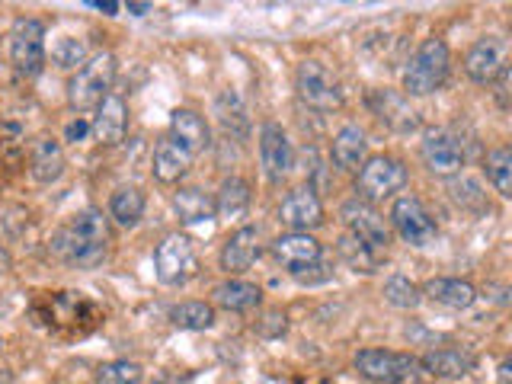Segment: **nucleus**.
Here are the masks:
<instances>
[{
    "instance_id": "obj_12",
    "label": "nucleus",
    "mask_w": 512,
    "mask_h": 384,
    "mask_svg": "<svg viewBox=\"0 0 512 384\" xmlns=\"http://www.w3.org/2000/svg\"><path fill=\"white\" fill-rule=\"evenodd\" d=\"M340 218L346 224V234H352L356 240H362L365 247H372L375 253H388L391 247V228L384 215L375 205H368L362 199H349L340 208Z\"/></svg>"
},
{
    "instance_id": "obj_39",
    "label": "nucleus",
    "mask_w": 512,
    "mask_h": 384,
    "mask_svg": "<svg viewBox=\"0 0 512 384\" xmlns=\"http://www.w3.org/2000/svg\"><path fill=\"white\" fill-rule=\"evenodd\" d=\"M128 10H135V13L141 16V13H148V10H151V4H128Z\"/></svg>"
},
{
    "instance_id": "obj_9",
    "label": "nucleus",
    "mask_w": 512,
    "mask_h": 384,
    "mask_svg": "<svg viewBox=\"0 0 512 384\" xmlns=\"http://www.w3.org/2000/svg\"><path fill=\"white\" fill-rule=\"evenodd\" d=\"M420 160L429 176L452 180V176H461L468 154H464V144L452 128H426L420 141Z\"/></svg>"
},
{
    "instance_id": "obj_10",
    "label": "nucleus",
    "mask_w": 512,
    "mask_h": 384,
    "mask_svg": "<svg viewBox=\"0 0 512 384\" xmlns=\"http://www.w3.org/2000/svg\"><path fill=\"white\" fill-rule=\"evenodd\" d=\"M388 221H391L388 228L410 247H429V244H436V237H439L436 218L429 215V208L423 205V199L410 196V192H407V196H397L391 202Z\"/></svg>"
},
{
    "instance_id": "obj_26",
    "label": "nucleus",
    "mask_w": 512,
    "mask_h": 384,
    "mask_svg": "<svg viewBox=\"0 0 512 384\" xmlns=\"http://www.w3.org/2000/svg\"><path fill=\"white\" fill-rule=\"evenodd\" d=\"M420 292H423V298L442 304V308H452V311H468L477 301V288L468 279H458V276H436V279H429Z\"/></svg>"
},
{
    "instance_id": "obj_21",
    "label": "nucleus",
    "mask_w": 512,
    "mask_h": 384,
    "mask_svg": "<svg viewBox=\"0 0 512 384\" xmlns=\"http://www.w3.org/2000/svg\"><path fill=\"white\" fill-rule=\"evenodd\" d=\"M368 109H372L384 125L394 128V132H400V135L416 132V128H420V116H416V109L407 103L404 93L372 90V93H368Z\"/></svg>"
},
{
    "instance_id": "obj_18",
    "label": "nucleus",
    "mask_w": 512,
    "mask_h": 384,
    "mask_svg": "<svg viewBox=\"0 0 512 384\" xmlns=\"http://www.w3.org/2000/svg\"><path fill=\"white\" fill-rule=\"evenodd\" d=\"M186 154L199 157L205 154L208 148H212V125H208V119L202 116L199 109H173L170 116V135Z\"/></svg>"
},
{
    "instance_id": "obj_3",
    "label": "nucleus",
    "mask_w": 512,
    "mask_h": 384,
    "mask_svg": "<svg viewBox=\"0 0 512 384\" xmlns=\"http://www.w3.org/2000/svg\"><path fill=\"white\" fill-rule=\"evenodd\" d=\"M7 58L20 80H32L45 71V23L36 16H16L7 32Z\"/></svg>"
},
{
    "instance_id": "obj_16",
    "label": "nucleus",
    "mask_w": 512,
    "mask_h": 384,
    "mask_svg": "<svg viewBox=\"0 0 512 384\" xmlns=\"http://www.w3.org/2000/svg\"><path fill=\"white\" fill-rule=\"evenodd\" d=\"M260 256V228L256 224H240L231 237L224 240V247L218 253V266L228 272V276H244V272L256 263Z\"/></svg>"
},
{
    "instance_id": "obj_33",
    "label": "nucleus",
    "mask_w": 512,
    "mask_h": 384,
    "mask_svg": "<svg viewBox=\"0 0 512 384\" xmlns=\"http://www.w3.org/2000/svg\"><path fill=\"white\" fill-rule=\"evenodd\" d=\"M448 196H452L461 208H468V212H490V202L484 196V189H480L477 180L471 176H452V186H448Z\"/></svg>"
},
{
    "instance_id": "obj_24",
    "label": "nucleus",
    "mask_w": 512,
    "mask_h": 384,
    "mask_svg": "<svg viewBox=\"0 0 512 384\" xmlns=\"http://www.w3.org/2000/svg\"><path fill=\"white\" fill-rule=\"evenodd\" d=\"M192 154H186L180 144H176L173 138H160L154 144V154H151V173H154V180L157 183H164V186H176L183 180V176L192 170Z\"/></svg>"
},
{
    "instance_id": "obj_7",
    "label": "nucleus",
    "mask_w": 512,
    "mask_h": 384,
    "mask_svg": "<svg viewBox=\"0 0 512 384\" xmlns=\"http://www.w3.org/2000/svg\"><path fill=\"white\" fill-rule=\"evenodd\" d=\"M356 372L372 384H413L420 372V359L397 349H359L352 356Z\"/></svg>"
},
{
    "instance_id": "obj_6",
    "label": "nucleus",
    "mask_w": 512,
    "mask_h": 384,
    "mask_svg": "<svg viewBox=\"0 0 512 384\" xmlns=\"http://www.w3.org/2000/svg\"><path fill=\"white\" fill-rule=\"evenodd\" d=\"M295 90H298V100L314 112H333V109H340L346 100L340 77H336L327 64H320L317 58H304L298 64Z\"/></svg>"
},
{
    "instance_id": "obj_11",
    "label": "nucleus",
    "mask_w": 512,
    "mask_h": 384,
    "mask_svg": "<svg viewBox=\"0 0 512 384\" xmlns=\"http://www.w3.org/2000/svg\"><path fill=\"white\" fill-rule=\"evenodd\" d=\"M256 151H260V167L269 183H285L288 173L295 167V148L292 138L279 122H263L260 135H256Z\"/></svg>"
},
{
    "instance_id": "obj_23",
    "label": "nucleus",
    "mask_w": 512,
    "mask_h": 384,
    "mask_svg": "<svg viewBox=\"0 0 512 384\" xmlns=\"http://www.w3.org/2000/svg\"><path fill=\"white\" fill-rule=\"evenodd\" d=\"M215 218L224 224H240L250 212V202H253V192L250 183L244 176H224L218 192H215Z\"/></svg>"
},
{
    "instance_id": "obj_27",
    "label": "nucleus",
    "mask_w": 512,
    "mask_h": 384,
    "mask_svg": "<svg viewBox=\"0 0 512 384\" xmlns=\"http://www.w3.org/2000/svg\"><path fill=\"white\" fill-rule=\"evenodd\" d=\"M144 208H148V199H144V192L138 186H119L109 196L106 218L128 231V228H138V224H141Z\"/></svg>"
},
{
    "instance_id": "obj_30",
    "label": "nucleus",
    "mask_w": 512,
    "mask_h": 384,
    "mask_svg": "<svg viewBox=\"0 0 512 384\" xmlns=\"http://www.w3.org/2000/svg\"><path fill=\"white\" fill-rule=\"evenodd\" d=\"M381 295H384V301H388L391 308H397V311H416V308L423 304L420 285H416L410 276H404V272H394V276L384 279Z\"/></svg>"
},
{
    "instance_id": "obj_22",
    "label": "nucleus",
    "mask_w": 512,
    "mask_h": 384,
    "mask_svg": "<svg viewBox=\"0 0 512 384\" xmlns=\"http://www.w3.org/2000/svg\"><path fill=\"white\" fill-rule=\"evenodd\" d=\"M330 157H333V164L340 167L343 173H359V167L368 160V135H365V128L356 125V122H346L340 132L333 135Z\"/></svg>"
},
{
    "instance_id": "obj_28",
    "label": "nucleus",
    "mask_w": 512,
    "mask_h": 384,
    "mask_svg": "<svg viewBox=\"0 0 512 384\" xmlns=\"http://www.w3.org/2000/svg\"><path fill=\"white\" fill-rule=\"evenodd\" d=\"M173 212L183 224H202L208 218H215V202L199 186H180L173 192Z\"/></svg>"
},
{
    "instance_id": "obj_29",
    "label": "nucleus",
    "mask_w": 512,
    "mask_h": 384,
    "mask_svg": "<svg viewBox=\"0 0 512 384\" xmlns=\"http://www.w3.org/2000/svg\"><path fill=\"white\" fill-rule=\"evenodd\" d=\"M170 324L180 330H212L215 327V304L208 301H180L170 308Z\"/></svg>"
},
{
    "instance_id": "obj_8",
    "label": "nucleus",
    "mask_w": 512,
    "mask_h": 384,
    "mask_svg": "<svg viewBox=\"0 0 512 384\" xmlns=\"http://www.w3.org/2000/svg\"><path fill=\"white\" fill-rule=\"evenodd\" d=\"M154 272L160 285L180 288L199 276V253L186 234H167L154 250Z\"/></svg>"
},
{
    "instance_id": "obj_1",
    "label": "nucleus",
    "mask_w": 512,
    "mask_h": 384,
    "mask_svg": "<svg viewBox=\"0 0 512 384\" xmlns=\"http://www.w3.org/2000/svg\"><path fill=\"white\" fill-rule=\"evenodd\" d=\"M52 253L71 269H96L109 260L112 250V228L103 208L87 205L74 212L61 228L52 234Z\"/></svg>"
},
{
    "instance_id": "obj_20",
    "label": "nucleus",
    "mask_w": 512,
    "mask_h": 384,
    "mask_svg": "<svg viewBox=\"0 0 512 384\" xmlns=\"http://www.w3.org/2000/svg\"><path fill=\"white\" fill-rule=\"evenodd\" d=\"M64 170H68V157L55 135H39L29 144V176L42 186L58 183Z\"/></svg>"
},
{
    "instance_id": "obj_35",
    "label": "nucleus",
    "mask_w": 512,
    "mask_h": 384,
    "mask_svg": "<svg viewBox=\"0 0 512 384\" xmlns=\"http://www.w3.org/2000/svg\"><path fill=\"white\" fill-rule=\"evenodd\" d=\"M87 45L80 42V39H71V36H64L52 45V61L58 64L61 71H77V68H84V61H87Z\"/></svg>"
},
{
    "instance_id": "obj_37",
    "label": "nucleus",
    "mask_w": 512,
    "mask_h": 384,
    "mask_svg": "<svg viewBox=\"0 0 512 384\" xmlns=\"http://www.w3.org/2000/svg\"><path fill=\"white\" fill-rule=\"evenodd\" d=\"M87 132H90V122H80V119H77V122L68 125V138H84Z\"/></svg>"
},
{
    "instance_id": "obj_31",
    "label": "nucleus",
    "mask_w": 512,
    "mask_h": 384,
    "mask_svg": "<svg viewBox=\"0 0 512 384\" xmlns=\"http://www.w3.org/2000/svg\"><path fill=\"white\" fill-rule=\"evenodd\" d=\"M484 173H487V183L500 192L503 199L512 196V151L506 148V144H500V148H493L487 154Z\"/></svg>"
},
{
    "instance_id": "obj_2",
    "label": "nucleus",
    "mask_w": 512,
    "mask_h": 384,
    "mask_svg": "<svg viewBox=\"0 0 512 384\" xmlns=\"http://www.w3.org/2000/svg\"><path fill=\"white\" fill-rule=\"evenodd\" d=\"M448 71H452V52L442 39H426L410 61L404 64V74H400V93L407 96H432L445 87Z\"/></svg>"
},
{
    "instance_id": "obj_38",
    "label": "nucleus",
    "mask_w": 512,
    "mask_h": 384,
    "mask_svg": "<svg viewBox=\"0 0 512 384\" xmlns=\"http://www.w3.org/2000/svg\"><path fill=\"white\" fill-rule=\"evenodd\" d=\"M90 7H93V10H103V13H109V16L119 10V4H109V0H106V4H103V0H90Z\"/></svg>"
},
{
    "instance_id": "obj_17",
    "label": "nucleus",
    "mask_w": 512,
    "mask_h": 384,
    "mask_svg": "<svg viewBox=\"0 0 512 384\" xmlns=\"http://www.w3.org/2000/svg\"><path fill=\"white\" fill-rule=\"evenodd\" d=\"M90 135L96 144L103 148H116L128 135V103L119 93H109L106 100L96 106L93 119H90Z\"/></svg>"
},
{
    "instance_id": "obj_36",
    "label": "nucleus",
    "mask_w": 512,
    "mask_h": 384,
    "mask_svg": "<svg viewBox=\"0 0 512 384\" xmlns=\"http://www.w3.org/2000/svg\"><path fill=\"white\" fill-rule=\"evenodd\" d=\"M496 378H500V384H512V359L509 356H503V362H500V368H496Z\"/></svg>"
},
{
    "instance_id": "obj_19",
    "label": "nucleus",
    "mask_w": 512,
    "mask_h": 384,
    "mask_svg": "<svg viewBox=\"0 0 512 384\" xmlns=\"http://www.w3.org/2000/svg\"><path fill=\"white\" fill-rule=\"evenodd\" d=\"M416 359H420V372L423 375L442 378V381H461L477 368V356L471 349H464V346L432 349V352H426V356H416Z\"/></svg>"
},
{
    "instance_id": "obj_15",
    "label": "nucleus",
    "mask_w": 512,
    "mask_h": 384,
    "mask_svg": "<svg viewBox=\"0 0 512 384\" xmlns=\"http://www.w3.org/2000/svg\"><path fill=\"white\" fill-rule=\"evenodd\" d=\"M269 250H272V256H276V263L285 272H292V276H298V272H304L308 266L324 260V244H320L314 234H301V231L279 234L269 244Z\"/></svg>"
},
{
    "instance_id": "obj_13",
    "label": "nucleus",
    "mask_w": 512,
    "mask_h": 384,
    "mask_svg": "<svg viewBox=\"0 0 512 384\" xmlns=\"http://www.w3.org/2000/svg\"><path fill=\"white\" fill-rule=\"evenodd\" d=\"M506 64H509V42L503 36H480L468 48V55H464V74H468L474 84L490 87Z\"/></svg>"
},
{
    "instance_id": "obj_40",
    "label": "nucleus",
    "mask_w": 512,
    "mask_h": 384,
    "mask_svg": "<svg viewBox=\"0 0 512 384\" xmlns=\"http://www.w3.org/2000/svg\"><path fill=\"white\" fill-rule=\"evenodd\" d=\"M0 346H4V343H0Z\"/></svg>"
},
{
    "instance_id": "obj_32",
    "label": "nucleus",
    "mask_w": 512,
    "mask_h": 384,
    "mask_svg": "<svg viewBox=\"0 0 512 384\" xmlns=\"http://www.w3.org/2000/svg\"><path fill=\"white\" fill-rule=\"evenodd\" d=\"M336 250H340V260L352 269V272H375L381 266V253H375L372 247H365L362 240H356L352 234H343L340 244H336Z\"/></svg>"
},
{
    "instance_id": "obj_4",
    "label": "nucleus",
    "mask_w": 512,
    "mask_h": 384,
    "mask_svg": "<svg viewBox=\"0 0 512 384\" xmlns=\"http://www.w3.org/2000/svg\"><path fill=\"white\" fill-rule=\"evenodd\" d=\"M112 80H116V55L96 52L84 61V68H77L68 80V106L77 112L96 109L112 93Z\"/></svg>"
},
{
    "instance_id": "obj_14",
    "label": "nucleus",
    "mask_w": 512,
    "mask_h": 384,
    "mask_svg": "<svg viewBox=\"0 0 512 384\" xmlns=\"http://www.w3.org/2000/svg\"><path fill=\"white\" fill-rule=\"evenodd\" d=\"M327 218L324 212V202H320L317 189L308 186H295L288 196L279 202V221L285 224L288 231H301V234H311L314 228H320Z\"/></svg>"
},
{
    "instance_id": "obj_5",
    "label": "nucleus",
    "mask_w": 512,
    "mask_h": 384,
    "mask_svg": "<svg viewBox=\"0 0 512 384\" xmlns=\"http://www.w3.org/2000/svg\"><path fill=\"white\" fill-rule=\"evenodd\" d=\"M410 183V167L400 157L391 154H375L368 157L365 164L359 167V180H356V192L362 202L375 205L384 199H397L400 189H407Z\"/></svg>"
},
{
    "instance_id": "obj_34",
    "label": "nucleus",
    "mask_w": 512,
    "mask_h": 384,
    "mask_svg": "<svg viewBox=\"0 0 512 384\" xmlns=\"http://www.w3.org/2000/svg\"><path fill=\"white\" fill-rule=\"evenodd\" d=\"M141 378V365L128 359H112L96 368V384H141Z\"/></svg>"
},
{
    "instance_id": "obj_25",
    "label": "nucleus",
    "mask_w": 512,
    "mask_h": 384,
    "mask_svg": "<svg viewBox=\"0 0 512 384\" xmlns=\"http://www.w3.org/2000/svg\"><path fill=\"white\" fill-rule=\"evenodd\" d=\"M212 301L218 304V308L231 311V314H247V311H253V308H260L263 288L256 285V282L228 276V279L218 282V285L212 288Z\"/></svg>"
}]
</instances>
